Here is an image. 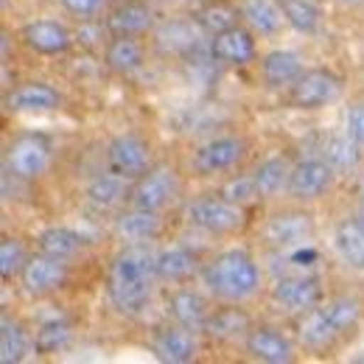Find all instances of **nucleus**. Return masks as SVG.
Segmentation results:
<instances>
[{"label":"nucleus","instance_id":"nucleus-17","mask_svg":"<svg viewBox=\"0 0 364 364\" xmlns=\"http://www.w3.org/2000/svg\"><path fill=\"white\" fill-rule=\"evenodd\" d=\"M210 56L228 68H247L258 59L255 31L250 26H232L228 31H219L210 37Z\"/></svg>","mask_w":364,"mask_h":364},{"label":"nucleus","instance_id":"nucleus-5","mask_svg":"<svg viewBox=\"0 0 364 364\" xmlns=\"http://www.w3.org/2000/svg\"><path fill=\"white\" fill-rule=\"evenodd\" d=\"M250 154V143L241 135H216L199 143L191 154V168L199 177H222L235 171Z\"/></svg>","mask_w":364,"mask_h":364},{"label":"nucleus","instance_id":"nucleus-7","mask_svg":"<svg viewBox=\"0 0 364 364\" xmlns=\"http://www.w3.org/2000/svg\"><path fill=\"white\" fill-rule=\"evenodd\" d=\"M182 193V177L180 171L168 163H154L143 177L132 182V196L129 205L146 208V210H168Z\"/></svg>","mask_w":364,"mask_h":364},{"label":"nucleus","instance_id":"nucleus-38","mask_svg":"<svg viewBox=\"0 0 364 364\" xmlns=\"http://www.w3.org/2000/svg\"><path fill=\"white\" fill-rule=\"evenodd\" d=\"M222 196H228L238 205H250L252 199H258V191H255V182L252 174H241V177H232V180L222 188Z\"/></svg>","mask_w":364,"mask_h":364},{"label":"nucleus","instance_id":"nucleus-30","mask_svg":"<svg viewBox=\"0 0 364 364\" xmlns=\"http://www.w3.org/2000/svg\"><path fill=\"white\" fill-rule=\"evenodd\" d=\"M238 6H241V20L261 37H274L286 26L277 0H241Z\"/></svg>","mask_w":364,"mask_h":364},{"label":"nucleus","instance_id":"nucleus-29","mask_svg":"<svg viewBox=\"0 0 364 364\" xmlns=\"http://www.w3.org/2000/svg\"><path fill=\"white\" fill-rule=\"evenodd\" d=\"M252 331V319L238 303H225V309H213V314L205 325V333L216 342H235L244 339Z\"/></svg>","mask_w":364,"mask_h":364},{"label":"nucleus","instance_id":"nucleus-19","mask_svg":"<svg viewBox=\"0 0 364 364\" xmlns=\"http://www.w3.org/2000/svg\"><path fill=\"white\" fill-rule=\"evenodd\" d=\"M166 314H168L171 322L185 325L191 331H205V325H208V319L213 314V309H210V300L202 291H196V289H191V286L182 283V286H174L168 291V297H166Z\"/></svg>","mask_w":364,"mask_h":364},{"label":"nucleus","instance_id":"nucleus-18","mask_svg":"<svg viewBox=\"0 0 364 364\" xmlns=\"http://www.w3.org/2000/svg\"><path fill=\"white\" fill-rule=\"evenodd\" d=\"M244 350L250 359L264 364L294 362V342L274 325H252V331L244 336Z\"/></svg>","mask_w":364,"mask_h":364},{"label":"nucleus","instance_id":"nucleus-37","mask_svg":"<svg viewBox=\"0 0 364 364\" xmlns=\"http://www.w3.org/2000/svg\"><path fill=\"white\" fill-rule=\"evenodd\" d=\"M70 17H79L82 23L98 20L101 14L109 11V0H56Z\"/></svg>","mask_w":364,"mask_h":364},{"label":"nucleus","instance_id":"nucleus-23","mask_svg":"<svg viewBox=\"0 0 364 364\" xmlns=\"http://www.w3.org/2000/svg\"><path fill=\"white\" fill-rule=\"evenodd\" d=\"M104 28L109 31V37H115V34L143 37L146 31L154 28V11H151V6H146L140 0H127L104 14Z\"/></svg>","mask_w":364,"mask_h":364},{"label":"nucleus","instance_id":"nucleus-24","mask_svg":"<svg viewBox=\"0 0 364 364\" xmlns=\"http://www.w3.org/2000/svg\"><path fill=\"white\" fill-rule=\"evenodd\" d=\"M104 65L115 73V76H135L146 65V46L140 43V37H124L115 34L107 40L104 46Z\"/></svg>","mask_w":364,"mask_h":364},{"label":"nucleus","instance_id":"nucleus-11","mask_svg":"<svg viewBox=\"0 0 364 364\" xmlns=\"http://www.w3.org/2000/svg\"><path fill=\"white\" fill-rule=\"evenodd\" d=\"M151 166H154V151L146 137L135 135V132H124L107 143V168H112L115 174L135 182Z\"/></svg>","mask_w":364,"mask_h":364},{"label":"nucleus","instance_id":"nucleus-2","mask_svg":"<svg viewBox=\"0 0 364 364\" xmlns=\"http://www.w3.org/2000/svg\"><path fill=\"white\" fill-rule=\"evenodd\" d=\"M199 277L210 291V297H216L219 303H238V306L252 300L264 286V272L258 261L244 247H230L216 252L208 264H202Z\"/></svg>","mask_w":364,"mask_h":364},{"label":"nucleus","instance_id":"nucleus-31","mask_svg":"<svg viewBox=\"0 0 364 364\" xmlns=\"http://www.w3.org/2000/svg\"><path fill=\"white\" fill-rule=\"evenodd\" d=\"M319 154L331 163V168H333L336 174H350V171H356L364 160L362 143H356L348 132L325 137L322 146H319Z\"/></svg>","mask_w":364,"mask_h":364},{"label":"nucleus","instance_id":"nucleus-16","mask_svg":"<svg viewBox=\"0 0 364 364\" xmlns=\"http://www.w3.org/2000/svg\"><path fill=\"white\" fill-rule=\"evenodd\" d=\"M20 40L28 50H34L40 56H65L76 43V34L65 23L43 17V20L26 23L20 28Z\"/></svg>","mask_w":364,"mask_h":364},{"label":"nucleus","instance_id":"nucleus-14","mask_svg":"<svg viewBox=\"0 0 364 364\" xmlns=\"http://www.w3.org/2000/svg\"><path fill=\"white\" fill-rule=\"evenodd\" d=\"M3 104L14 115H46V112H56L65 104V98H62V92L56 90L53 85L31 79V82L14 85L11 90L6 92Z\"/></svg>","mask_w":364,"mask_h":364},{"label":"nucleus","instance_id":"nucleus-13","mask_svg":"<svg viewBox=\"0 0 364 364\" xmlns=\"http://www.w3.org/2000/svg\"><path fill=\"white\" fill-rule=\"evenodd\" d=\"M336 182V171L331 168V163L319 154V157H306L300 163L291 166V180H289V196L297 202H317L322 196L331 193Z\"/></svg>","mask_w":364,"mask_h":364},{"label":"nucleus","instance_id":"nucleus-9","mask_svg":"<svg viewBox=\"0 0 364 364\" xmlns=\"http://www.w3.org/2000/svg\"><path fill=\"white\" fill-rule=\"evenodd\" d=\"M17 280H20V289L28 297L43 300V297H50V294H56V291H62L68 286V280H70V264L62 261V258L48 255L43 250H37L28 258V264L23 267V272H20Z\"/></svg>","mask_w":364,"mask_h":364},{"label":"nucleus","instance_id":"nucleus-28","mask_svg":"<svg viewBox=\"0 0 364 364\" xmlns=\"http://www.w3.org/2000/svg\"><path fill=\"white\" fill-rule=\"evenodd\" d=\"M289 180H291V163L286 157H280V154L261 160L255 166V171H252V182H255L258 199H264V202L289 193Z\"/></svg>","mask_w":364,"mask_h":364},{"label":"nucleus","instance_id":"nucleus-21","mask_svg":"<svg viewBox=\"0 0 364 364\" xmlns=\"http://www.w3.org/2000/svg\"><path fill=\"white\" fill-rule=\"evenodd\" d=\"M129 182L132 180H127V177L115 174L112 168H107V171L90 177V182L85 185V199H87L90 208L101 210V213L121 210L132 196V185Z\"/></svg>","mask_w":364,"mask_h":364},{"label":"nucleus","instance_id":"nucleus-33","mask_svg":"<svg viewBox=\"0 0 364 364\" xmlns=\"http://www.w3.org/2000/svg\"><path fill=\"white\" fill-rule=\"evenodd\" d=\"M193 20L199 23V28L205 34H219V31H228L232 26L241 23V6L230 3V0H208L205 6L196 9Z\"/></svg>","mask_w":364,"mask_h":364},{"label":"nucleus","instance_id":"nucleus-1","mask_svg":"<svg viewBox=\"0 0 364 364\" xmlns=\"http://www.w3.org/2000/svg\"><path fill=\"white\" fill-rule=\"evenodd\" d=\"M157 283V252L151 244H124L109 261L104 289L118 314L137 317L143 309H149Z\"/></svg>","mask_w":364,"mask_h":364},{"label":"nucleus","instance_id":"nucleus-20","mask_svg":"<svg viewBox=\"0 0 364 364\" xmlns=\"http://www.w3.org/2000/svg\"><path fill=\"white\" fill-rule=\"evenodd\" d=\"M112 230L124 244H151L163 235V213L129 205L127 210L115 213Z\"/></svg>","mask_w":364,"mask_h":364},{"label":"nucleus","instance_id":"nucleus-22","mask_svg":"<svg viewBox=\"0 0 364 364\" xmlns=\"http://www.w3.org/2000/svg\"><path fill=\"white\" fill-rule=\"evenodd\" d=\"M306 73V62L291 48H274L261 56V82L269 90H289Z\"/></svg>","mask_w":364,"mask_h":364},{"label":"nucleus","instance_id":"nucleus-36","mask_svg":"<svg viewBox=\"0 0 364 364\" xmlns=\"http://www.w3.org/2000/svg\"><path fill=\"white\" fill-rule=\"evenodd\" d=\"M28 258H31V252L26 250V244L17 235H3V241H0V274H3V280L20 277Z\"/></svg>","mask_w":364,"mask_h":364},{"label":"nucleus","instance_id":"nucleus-35","mask_svg":"<svg viewBox=\"0 0 364 364\" xmlns=\"http://www.w3.org/2000/svg\"><path fill=\"white\" fill-rule=\"evenodd\" d=\"M70 339H73V325L68 319H48L34 333V350L43 356H53V353L65 350L70 345Z\"/></svg>","mask_w":364,"mask_h":364},{"label":"nucleus","instance_id":"nucleus-32","mask_svg":"<svg viewBox=\"0 0 364 364\" xmlns=\"http://www.w3.org/2000/svg\"><path fill=\"white\" fill-rule=\"evenodd\" d=\"M34 348L31 333L26 331V325L20 319L3 317L0 322V362L3 364H20L28 359Z\"/></svg>","mask_w":364,"mask_h":364},{"label":"nucleus","instance_id":"nucleus-6","mask_svg":"<svg viewBox=\"0 0 364 364\" xmlns=\"http://www.w3.org/2000/svg\"><path fill=\"white\" fill-rule=\"evenodd\" d=\"M345 92V79L331 68H306V73L286 90V101L294 109L314 112L333 101H339Z\"/></svg>","mask_w":364,"mask_h":364},{"label":"nucleus","instance_id":"nucleus-40","mask_svg":"<svg viewBox=\"0 0 364 364\" xmlns=\"http://www.w3.org/2000/svg\"><path fill=\"white\" fill-rule=\"evenodd\" d=\"M342 6H364V0H339Z\"/></svg>","mask_w":364,"mask_h":364},{"label":"nucleus","instance_id":"nucleus-39","mask_svg":"<svg viewBox=\"0 0 364 364\" xmlns=\"http://www.w3.org/2000/svg\"><path fill=\"white\" fill-rule=\"evenodd\" d=\"M345 132L364 146V101H356L345 112Z\"/></svg>","mask_w":364,"mask_h":364},{"label":"nucleus","instance_id":"nucleus-12","mask_svg":"<svg viewBox=\"0 0 364 364\" xmlns=\"http://www.w3.org/2000/svg\"><path fill=\"white\" fill-rule=\"evenodd\" d=\"M325 300L322 277L317 274H289L272 286V303L289 314H309Z\"/></svg>","mask_w":364,"mask_h":364},{"label":"nucleus","instance_id":"nucleus-10","mask_svg":"<svg viewBox=\"0 0 364 364\" xmlns=\"http://www.w3.org/2000/svg\"><path fill=\"white\" fill-rule=\"evenodd\" d=\"M6 168L17 180H40L50 168V143L43 135H17L6 149Z\"/></svg>","mask_w":364,"mask_h":364},{"label":"nucleus","instance_id":"nucleus-27","mask_svg":"<svg viewBox=\"0 0 364 364\" xmlns=\"http://www.w3.org/2000/svg\"><path fill=\"white\" fill-rule=\"evenodd\" d=\"M87 238L73 228H65V225H50L37 235V250H43L53 258H62L68 264H73L76 258H82L87 252Z\"/></svg>","mask_w":364,"mask_h":364},{"label":"nucleus","instance_id":"nucleus-34","mask_svg":"<svg viewBox=\"0 0 364 364\" xmlns=\"http://www.w3.org/2000/svg\"><path fill=\"white\" fill-rule=\"evenodd\" d=\"M286 26L303 37H314L322 28V9L314 0H277Z\"/></svg>","mask_w":364,"mask_h":364},{"label":"nucleus","instance_id":"nucleus-8","mask_svg":"<svg viewBox=\"0 0 364 364\" xmlns=\"http://www.w3.org/2000/svg\"><path fill=\"white\" fill-rule=\"evenodd\" d=\"M314 232H317V222L309 210H277L272 216H267V222L258 230L261 244L269 250L303 247L314 238Z\"/></svg>","mask_w":364,"mask_h":364},{"label":"nucleus","instance_id":"nucleus-3","mask_svg":"<svg viewBox=\"0 0 364 364\" xmlns=\"http://www.w3.org/2000/svg\"><path fill=\"white\" fill-rule=\"evenodd\" d=\"M362 317L364 306L356 294H339V297L322 300L317 309L303 314L300 342L314 353H325L336 348L342 339L353 336L362 325Z\"/></svg>","mask_w":364,"mask_h":364},{"label":"nucleus","instance_id":"nucleus-26","mask_svg":"<svg viewBox=\"0 0 364 364\" xmlns=\"http://www.w3.org/2000/svg\"><path fill=\"white\" fill-rule=\"evenodd\" d=\"M333 250L339 255V261L353 269L364 272V219L356 216H345L336 222L333 228Z\"/></svg>","mask_w":364,"mask_h":364},{"label":"nucleus","instance_id":"nucleus-25","mask_svg":"<svg viewBox=\"0 0 364 364\" xmlns=\"http://www.w3.org/2000/svg\"><path fill=\"white\" fill-rule=\"evenodd\" d=\"M202 272V261L199 255L185 247V244H171L166 250L157 252V274H160V283H168V286H182L188 283L193 274Z\"/></svg>","mask_w":364,"mask_h":364},{"label":"nucleus","instance_id":"nucleus-15","mask_svg":"<svg viewBox=\"0 0 364 364\" xmlns=\"http://www.w3.org/2000/svg\"><path fill=\"white\" fill-rule=\"evenodd\" d=\"M199 331H191L185 325L168 322L154 331L151 336V353L163 364H188L199 356Z\"/></svg>","mask_w":364,"mask_h":364},{"label":"nucleus","instance_id":"nucleus-4","mask_svg":"<svg viewBox=\"0 0 364 364\" xmlns=\"http://www.w3.org/2000/svg\"><path fill=\"white\" fill-rule=\"evenodd\" d=\"M185 222L208 235H235L247 228V205H238L222 193L196 196L185 205Z\"/></svg>","mask_w":364,"mask_h":364}]
</instances>
